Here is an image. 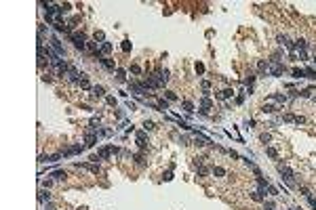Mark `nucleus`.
Wrapping results in <instances>:
<instances>
[{"label":"nucleus","instance_id":"obj_1","mask_svg":"<svg viewBox=\"0 0 316 210\" xmlns=\"http://www.w3.org/2000/svg\"><path fill=\"white\" fill-rule=\"evenodd\" d=\"M278 172L282 174V179H285V183H287L289 187H293V185H295V181H293V176H295V172H293L291 168H289L287 164H278Z\"/></svg>","mask_w":316,"mask_h":210},{"label":"nucleus","instance_id":"obj_2","mask_svg":"<svg viewBox=\"0 0 316 210\" xmlns=\"http://www.w3.org/2000/svg\"><path fill=\"white\" fill-rule=\"evenodd\" d=\"M70 38H72V42H74V46H76V48L84 51V46H87V38H84V34H78V32H74Z\"/></svg>","mask_w":316,"mask_h":210},{"label":"nucleus","instance_id":"obj_3","mask_svg":"<svg viewBox=\"0 0 316 210\" xmlns=\"http://www.w3.org/2000/svg\"><path fill=\"white\" fill-rule=\"evenodd\" d=\"M268 72H270V76H280V74L285 72V65H282V63H278V61H270Z\"/></svg>","mask_w":316,"mask_h":210},{"label":"nucleus","instance_id":"obj_4","mask_svg":"<svg viewBox=\"0 0 316 210\" xmlns=\"http://www.w3.org/2000/svg\"><path fill=\"white\" fill-rule=\"evenodd\" d=\"M68 69H70V67L66 65V61H59V63L55 65V72H57V76H66V74H68Z\"/></svg>","mask_w":316,"mask_h":210},{"label":"nucleus","instance_id":"obj_5","mask_svg":"<svg viewBox=\"0 0 316 210\" xmlns=\"http://www.w3.org/2000/svg\"><path fill=\"white\" fill-rule=\"evenodd\" d=\"M78 76H82V74H78V69H76V67H70V69H68V80L76 82V80H78Z\"/></svg>","mask_w":316,"mask_h":210},{"label":"nucleus","instance_id":"obj_6","mask_svg":"<svg viewBox=\"0 0 316 210\" xmlns=\"http://www.w3.org/2000/svg\"><path fill=\"white\" fill-rule=\"evenodd\" d=\"M51 44H53V48H55V51L59 53V55H63V46H61V42L57 40L55 36H53V38H51Z\"/></svg>","mask_w":316,"mask_h":210},{"label":"nucleus","instance_id":"obj_7","mask_svg":"<svg viewBox=\"0 0 316 210\" xmlns=\"http://www.w3.org/2000/svg\"><path fill=\"white\" fill-rule=\"evenodd\" d=\"M95 141H97V134H95V132H87V147H93Z\"/></svg>","mask_w":316,"mask_h":210},{"label":"nucleus","instance_id":"obj_8","mask_svg":"<svg viewBox=\"0 0 316 210\" xmlns=\"http://www.w3.org/2000/svg\"><path fill=\"white\" fill-rule=\"evenodd\" d=\"M99 61H101V63H103V65H105V67H108V69H110V72H114V61H112V59H108V57H101V59H99Z\"/></svg>","mask_w":316,"mask_h":210},{"label":"nucleus","instance_id":"obj_9","mask_svg":"<svg viewBox=\"0 0 316 210\" xmlns=\"http://www.w3.org/2000/svg\"><path fill=\"white\" fill-rule=\"evenodd\" d=\"M278 42H280V44H285V46L289 48V51H293V48H295V46L291 44V42H289V38H287V36H278Z\"/></svg>","mask_w":316,"mask_h":210},{"label":"nucleus","instance_id":"obj_10","mask_svg":"<svg viewBox=\"0 0 316 210\" xmlns=\"http://www.w3.org/2000/svg\"><path fill=\"white\" fill-rule=\"evenodd\" d=\"M295 48H299V51H306V48H308V42H306V40H301V38H299V40L295 42Z\"/></svg>","mask_w":316,"mask_h":210},{"label":"nucleus","instance_id":"obj_11","mask_svg":"<svg viewBox=\"0 0 316 210\" xmlns=\"http://www.w3.org/2000/svg\"><path fill=\"white\" fill-rule=\"evenodd\" d=\"M257 72H259V74H266V72H268V63H266V61H259V63H257Z\"/></svg>","mask_w":316,"mask_h":210},{"label":"nucleus","instance_id":"obj_12","mask_svg":"<svg viewBox=\"0 0 316 210\" xmlns=\"http://www.w3.org/2000/svg\"><path fill=\"white\" fill-rule=\"evenodd\" d=\"M232 95H234V93H232V90H230V88L221 90V93H217V97H219V99H228V97H232Z\"/></svg>","mask_w":316,"mask_h":210},{"label":"nucleus","instance_id":"obj_13","mask_svg":"<svg viewBox=\"0 0 316 210\" xmlns=\"http://www.w3.org/2000/svg\"><path fill=\"white\" fill-rule=\"evenodd\" d=\"M112 51V44L110 42H101V55H105V53Z\"/></svg>","mask_w":316,"mask_h":210},{"label":"nucleus","instance_id":"obj_14","mask_svg":"<svg viewBox=\"0 0 316 210\" xmlns=\"http://www.w3.org/2000/svg\"><path fill=\"white\" fill-rule=\"evenodd\" d=\"M251 197H253L255 202H264V193H261V191H253V193H251Z\"/></svg>","mask_w":316,"mask_h":210},{"label":"nucleus","instance_id":"obj_15","mask_svg":"<svg viewBox=\"0 0 316 210\" xmlns=\"http://www.w3.org/2000/svg\"><path fill=\"white\" fill-rule=\"evenodd\" d=\"M53 179H57V181L66 179V172H63V170H55V172H53Z\"/></svg>","mask_w":316,"mask_h":210},{"label":"nucleus","instance_id":"obj_16","mask_svg":"<svg viewBox=\"0 0 316 210\" xmlns=\"http://www.w3.org/2000/svg\"><path fill=\"white\" fill-rule=\"evenodd\" d=\"M82 168H89L91 172H95V174L99 172V166H95V164H82Z\"/></svg>","mask_w":316,"mask_h":210},{"label":"nucleus","instance_id":"obj_17","mask_svg":"<svg viewBox=\"0 0 316 210\" xmlns=\"http://www.w3.org/2000/svg\"><path fill=\"white\" fill-rule=\"evenodd\" d=\"M270 99H274V101H280V103H285V101H287V97H285V95H270Z\"/></svg>","mask_w":316,"mask_h":210},{"label":"nucleus","instance_id":"obj_18","mask_svg":"<svg viewBox=\"0 0 316 210\" xmlns=\"http://www.w3.org/2000/svg\"><path fill=\"white\" fill-rule=\"evenodd\" d=\"M93 95L95 97H103V88H101V86H93Z\"/></svg>","mask_w":316,"mask_h":210},{"label":"nucleus","instance_id":"obj_19","mask_svg":"<svg viewBox=\"0 0 316 210\" xmlns=\"http://www.w3.org/2000/svg\"><path fill=\"white\" fill-rule=\"evenodd\" d=\"M266 153L270 155V158H278V151H276L274 147H268V149H266Z\"/></svg>","mask_w":316,"mask_h":210},{"label":"nucleus","instance_id":"obj_20","mask_svg":"<svg viewBox=\"0 0 316 210\" xmlns=\"http://www.w3.org/2000/svg\"><path fill=\"white\" fill-rule=\"evenodd\" d=\"M293 76H295V78H303V76H306V72H303V69H297V67H295V69H293Z\"/></svg>","mask_w":316,"mask_h":210},{"label":"nucleus","instance_id":"obj_21","mask_svg":"<svg viewBox=\"0 0 316 210\" xmlns=\"http://www.w3.org/2000/svg\"><path fill=\"white\" fill-rule=\"evenodd\" d=\"M80 86H82V88H91V84H89V80H87L84 74H82V80H80Z\"/></svg>","mask_w":316,"mask_h":210},{"label":"nucleus","instance_id":"obj_22","mask_svg":"<svg viewBox=\"0 0 316 210\" xmlns=\"http://www.w3.org/2000/svg\"><path fill=\"white\" fill-rule=\"evenodd\" d=\"M184 109H185V111H190V114H192V111H194V105H192L190 101H184Z\"/></svg>","mask_w":316,"mask_h":210},{"label":"nucleus","instance_id":"obj_23","mask_svg":"<svg viewBox=\"0 0 316 210\" xmlns=\"http://www.w3.org/2000/svg\"><path fill=\"white\" fill-rule=\"evenodd\" d=\"M213 174H217V176H223V174H226V170H223V168H219V166H215V168H213Z\"/></svg>","mask_w":316,"mask_h":210},{"label":"nucleus","instance_id":"obj_24","mask_svg":"<svg viewBox=\"0 0 316 210\" xmlns=\"http://www.w3.org/2000/svg\"><path fill=\"white\" fill-rule=\"evenodd\" d=\"M282 120H285V122H295V120H297V116H291V114H285V116H282Z\"/></svg>","mask_w":316,"mask_h":210},{"label":"nucleus","instance_id":"obj_25","mask_svg":"<svg viewBox=\"0 0 316 210\" xmlns=\"http://www.w3.org/2000/svg\"><path fill=\"white\" fill-rule=\"evenodd\" d=\"M303 72H306V76H308V78H316V72H314L312 67H306Z\"/></svg>","mask_w":316,"mask_h":210},{"label":"nucleus","instance_id":"obj_26","mask_svg":"<svg viewBox=\"0 0 316 210\" xmlns=\"http://www.w3.org/2000/svg\"><path fill=\"white\" fill-rule=\"evenodd\" d=\"M209 107H211V101H209L207 97H205V99H202V111H207Z\"/></svg>","mask_w":316,"mask_h":210},{"label":"nucleus","instance_id":"obj_27","mask_svg":"<svg viewBox=\"0 0 316 210\" xmlns=\"http://www.w3.org/2000/svg\"><path fill=\"white\" fill-rule=\"evenodd\" d=\"M164 95H167V99H169V101H175V99H177V95H175L173 90H167Z\"/></svg>","mask_w":316,"mask_h":210},{"label":"nucleus","instance_id":"obj_28","mask_svg":"<svg viewBox=\"0 0 316 210\" xmlns=\"http://www.w3.org/2000/svg\"><path fill=\"white\" fill-rule=\"evenodd\" d=\"M264 111L266 114H272V111H276V107L274 105H264Z\"/></svg>","mask_w":316,"mask_h":210},{"label":"nucleus","instance_id":"obj_29","mask_svg":"<svg viewBox=\"0 0 316 210\" xmlns=\"http://www.w3.org/2000/svg\"><path fill=\"white\" fill-rule=\"evenodd\" d=\"M116 74H118V76H116V78H118V82H125V72H122V69H118Z\"/></svg>","mask_w":316,"mask_h":210},{"label":"nucleus","instance_id":"obj_30","mask_svg":"<svg viewBox=\"0 0 316 210\" xmlns=\"http://www.w3.org/2000/svg\"><path fill=\"white\" fill-rule=\"evenodd\" d=\"M143 128H146V130H152V128H154V122L146 120V124H143Z\"/></svg>","mask_w":316,"mask_h":210},{"label":"nucleus","instance_id":"obj_31","mask_svg":"<svg viewBox=\"0 0 316 210\" xmlns=\"http://www.w3.org/2000/svg\"><path fill=\"white\" fill-rule=\"evenodd\" d=\"M264 210H274V204H272V202H266V204H264Z\"/></svg>","mask_w":316,"mask_h":210},{"label":"nucleus","instance_id":"obj_32","mask_svg":"<svg viewBox=\"0 0 316 210\" xmlns=\"http://www.w3.org/2000/svg\"><path fill=\"white\" fill-rule=\"evenodd\" d=\"M259 139H261V143H270V134H261Z\"/></svg>","mask_w":316,"mask_h":210},{"label":"nucleus","instance_id":"obj_33","mask_svg":"<svg viewBox=\"0 0 316 210\" xmlns=\"http://www.w3.org/2000/svg\"><path fill=\"white\" fill-rule=\"evenodd\" d=\"M95 40H103V32H95Z\"/></svg>","mask_w":316,"mask_h":210}]
</instances>
